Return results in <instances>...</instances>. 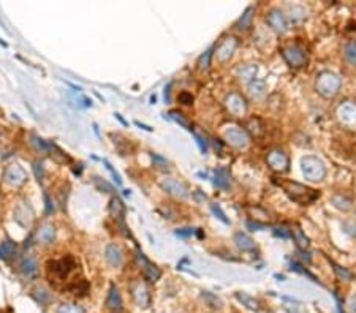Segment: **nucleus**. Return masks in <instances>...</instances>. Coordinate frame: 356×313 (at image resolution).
<instances>
[{
  "label": "nucleus",
  "instance_id": "6",
  "mask_svg": "<svg viewBox=\"0 0 356 313\" xmlns=\"http://www.w3.org/2000/svg\"><path fill=\"white\" fill-rule=\"evenodd\" d=\"M283 57H285V60H287V62H288L291 67H294V68L302 67V65L306 64V59H307L302 47L296 46V44H294V46L285 47V49H283Z\"/></svg>",
  "mask_w": 356,
  "mask_h": 313
},
{
  "label": "nucleus",
  "instance_id": "1",
  "mask_svg": "<svg viewBox=\"0 0 356 313\" xmlns=\"http://www.w3.org/2000/svg\"><path fill=\"white\" fill-rule=\"evenodd\" d=\"M279 185L285 190V193H287L294 202H299V204H309L318 198V193L315 190L309 188L302 184H298V182H291V180H280Z\"/></svg>",
  "mask_w": 356,
  "mask_h": 313
},
{
  "label": "nucleus",
  "instance_id": "31",
  "mask_svg": "<svg viewBox=\"0 0 356 313\" xmlns=\"http://www.w3.org/2000/svg\"><path fill=\"white\" fill-rule=\"evenodd\" d=\"M111 211H113V214L117 217V219L122 220V217H124V206H122L121 199H117V198L113 199V202H111Z\"/></svg>",
  "mask_w": 356,
  "mask_h": 313
},
{
  "label": "nucleus",
  "instance_id": "12",
  "mask_svg": "<svg viewBox=\"0 0 356 313\" xmlns=\"http://www.w3.org/2000/svg\"><path fill=\"white\" fill-rule=\"evenodd\" d=\"M237 46L236 38L230 37V38H225L219 46H217V60L222 64H225L227 60H230V57L233 56L234 49Z\"/></svg>",
  "mask_w": 356,
  "mask_h": 313
},
{
  "label": "nucleus",
  "instance_id": "22",
  "mask_svg": "<svg viewBox=\"0 0 356 313\" xmlns=\"http://www.w3.org/2000/svg\"><path fill=\"white\" fill-rule=\"evenodd\" d=\"M21 271H22V274H24V275L27 277V279H32V277L37 275L38 264H37V261H35L33 258L27 256L26 259L22 261V264H21Z\"/></svg>",
  "mask_w": 356,
  "mask_h": 313
},
{
  "label": "nucleus",
  "instance_id": "42",
  "mask_svg": "<svg viewBox=\"0 0 356 313\" xmlns=\"http://www.w3.org/2000/svg\"><path fill=\"white\" fill-rule=\"evenodd\" d=\"M176 234H177V236H182V237L192 236V234H193V230H192V228H182V230H177Z\"/></svg>",
  "mask_w": 356,
  "mask_h": 313
},
{
  "label": "nucleus",
  "instance_id": "13",
  "mask_svg": "<svg viewBox=\"0 0 356 313\" xmlns=\"http://www.w3.org/2000/svg\"><path fill=\"white\" fill-rule=\"evenodd\" d=\"M138 261L141 264V268H142V274H144V277L149 280V282H157L159 280V277H160V271L154 266V264L141 253H138Z\"/></svg>",
  "mask_w": 356,
  "mask_h": 313
},
{
  "label": "nucleus",
  "instance_id": "7",
  "mask_svg": "<svg viewBox=\"0 0 356 313\" xmlns=\"http://www.w3.org/2000/svg\"><path fill=\"white\" fill-rule=\"evenodd\" d=\"M73 268H75L73 259H70V258L56 259L49 263V275L53 274L54 277H59V279H65Z\"/></svg>",
  "mask_w": 356,
  "mask_h": 313
},
{
  "label": "nucleus",
  "instance_id": "34",
  "mask_svg": "<svg viewBox=\"0 0 356 313\" xmlns=\"http://www.w3.org/2000/svg\"><path fill=\"white\" fill-rule=\"evenodd\" d=\"M211 56H212V51H206L203 56H201L199 62H198V65H199V70H208V68H209Z\"/></svg>",
  "mask_w": 356,
  "mask_h": 313
},
{
  "label": "nucleus",
  "instance_id": "17",
  "mask_svg": "<svg viewBox=\"0 0 356 313\" xmlns=\"http://www.w3.org/2000/svg\"><path fill=\"white\" fill-rule=\"evenodd\" d=\"M106 261H108L111 266H121L122 261H124V255H122V250L119 248L117 245L111 244L106 247Z\"/></svg>",
  "mask_w": 356,
  "mask_h": 313
},
{
  "label": "nucleus",
  "instance_id": "23",
  "mask_svg": "<svg viewBox=\"0 0 356 313\" xmlns=\"http://www.w3.org/2000/svg\"><path fill=\"white\" fill-rule=\"evenodd\" d=\"M54 236H56V231H54V228L51 225L41 226L38 230V233H37V239L43 244H51L54 240Z\"/></svg>",
  "mask_w": 356,
  "mask_h": 313
},
{
  "label": "nucleus",
  "instance_id": "45",
  "mask_svg": "<svg viewBox=\"0 0 356 313\" xmlns=\"http://www.w3.org/2000/svg\"><path fill=\"white\" fill-rule=\"evenodd\" d=\"M44 199H46V212H47V214H51V212L54 211V207H53L51 199H49V196H47V193L44 195Z\"/></svg>",
  "mask_w": 356,
  "mask_h": 313
},
{
  "label": "nucleus",
  "instance_id": "27",
  "mask_svg": "<svg viewBox=\"0 0 356 313\" xmlns=\"http://www.w3.org/2000/svg\"><path fill=\"white\" fill-rule=\"evenodd\" d=\"M15 242H11V240H4L2 244H0V258L2 259H8L11 255L15 253Z\"/></svg>",
  "mask_w": 356,
  "mask_h": 313
},
{
  "label": "nucleus",
  "instance_id": "20",
  "mask_svg": "<svg viewBox=\"0 0 356 313\" xmlns=\"http://www.w3.org/2000/svg\"><path fill=\"white\" fill-rule=\"evenodd\" d=\"M234 240H236V245L239 247L242 251H252V250H255V242L252 240V237H248L244 233H236Z\"/></svg>",
  "mask_w": 356,
  "mask_h": 313
},
{
  "label": "nucleus",
  "instance_id": "2",
  "mask_svg": "<svg viewBox=\"0 0 356 313\" xmlns=\"http://www.w3.org/2000/svg\"><path fill=\"white\" fill-rule=\"evenodd\" d=\"M342 81L337 75L331 73V71H323L317 76V82H315V89L317 92L322 95L325 98H331L340 90Z\"/></svg>",
  "mask_w": 356,
  "mask_h": 313
},
{
  "label": "nucleus",
  "instance_id": "37",
  "mask_svg": "<svg viewBox=\"0 0 356 313\" xmlns=\"http://www.w3.org/2000/svg\"><path fill=\"white\" fill-rule=\"evenodd\" d=\"M343 230L350 233L351 236H356V222H345L343 223Z\"/></svg>",
  "mask_w": 356,
  "mask_h": 313
},
{
  "label": "nucleus",
  "instance_id": "16",
  "mask_svg": "<svg viewBox=\"0 0 356 313\" xmlns=\"http://www.w3.org/2000/svg\"><path fill=\"white\" fill-rule=\"evenodd\" d=\"M106 307L114 313H121V310H122V299H121V294H119L117 288L114 285L111 286L108 299H106Z\"/></svg>",
  "mask_w": 356,
  "mask_h": 313
},
{
  "label": "nucleus",
  "instance_id": "28",
  "mask_svg": "<svg viewBox=\"0 0 356 313\" xmlns=\"http://www.w3.org/2000/svg\"><path fill=\"white\" fill-rule=\"evenodd\" d=\"M293 237H294L296 244H298V247H299L301 250L307 248L309 240H307V237L304 236V233L301 231V228H299V226H294V228H293Z\"/></svg>",
  "mask_w": 356,
  "mask_h": 313
},
{
  "label": "nucleus",
  "instance_id": "32",
  "mask_svg": "<svg viewBox=\"0 0 356 313\" xmlns=\"http://www.w3.org/2000/svg\"><path fill=\"white\" fill-rule=\"evenodd\" d=\"M57 313H84V310L73 304H62L57 308Z\"/></svg>",
  "mask_w": 356,
  "mask_h": 313
},
{
  "label": "nucleus",
  "instance_id": "11",
  "mask_svg": "<svg viewBox=\"0 0 356 313\" xmlns=\"http://www.w3.org/2000/svg\"><path fill=\"white\" fill-rule=\"evenodd\" d=\"M337 117L340 120V124L347 125V127H356V105L345 103V105L339 106Z\"/></svg>",
  "mask_w": 356,
  "mask_h": 313
},
{
  "label": "nucleus",
  "instance_id": "21",
  "mask_svg": "<svg viewBox=\"0 0 356 313\" xmlns=\"http://www.w3.org/2000/svg\"><path fill=\"white\" fill-rule=\"evenodd\" d=\"M331 202L334 204V206L337 207V209H340V211H350L351 207H353V201H351V198H348L347 195H343V193H337V195H334L331 198Z\"/></svg>",
  "mask_w": 356,
  "mask_h": 313
},
{
  "label": "nucleus",
  "instance_id": "46",
  "mask_svg": "<svg viewBox=\"0 0 356 313\" xmlns=\"http://www.w3.org/2000/svg\"><path fill=\"white\" fill-rule=\"evenodd\" d=\"M196 136V139H198V144H199V147H201V150H206V141L203 139V138H201V136H198V135H195Z\"/></svg>",
  "mask_w": 356,
  "mask_h": 313
},
{
  "label": "nucleus",
  "instance_id": "9",
  "mask_svg": "<svg viewBox=\"0 0 356 313\" xmlns=\"http://www.w3.org/2000/svg\"><path fill=\"white\" fill-rule=\"evenodd\" d=\"M266 162L269 165L271 170H274V171H285L288 168L290 165V160H288V156L285 155L282 150H272L268 153L266 156Z\"/></svg>",
  "mask_w": 356,
  "mask_h": 313
},
{
  "label": "nucleus",
  "instance_id": "40",
  "mask_svg": "<svg viewBox=\"0 0 356 313\" xmlns=\"http://www.w3.org/2000/svg\"><path fill=\"white\" fill-rule=\"evenodd\" d=\"M152 160L157 163L159 168H166V166H168V162H166L165 159H162V156H159V155H152Z\"/></svg>",
  "mask_w": 356,
  "mask_h": 313
},
{
  "label": "nucleus",
  "instance_id": "15",
  "mask_svg": "<svg viewBox=\"0 0 356 313\" xmlns=\"http://www.w3.org/2000/svg\"><path fill=\"white\" fill-rule=\"evenodd\" d=\"M15 219L22 226L30 225V222H32V211H30V207L27 206L26 202L18 204V207L15 209Z\"/></svg>",
  "mask_w": 356,
  "mask_h": 313
},
{
  "label": "nucleus",
  "instance_id": "36",
  "mask_svg": "<svg viewBox=\"0 0 356 313\" xmlns=\"http://www.w3.org/2000/svg\"><path fill=\"white\" fill-rule=\"evenodd\" d=\"M237 299L242 300V302H245V304H247V307H250V308H253V310H257V308H258L257 300L250 299V297L245 296V294H237Z\"/></svg>",
  "mask_w": 356,
  "mask_h": 313
},
{
  "label": "nucleus",
  "instance_id": "26",
  "mask_svg": "<svg viewBox=\"0 0 356 313\" xmlns=\"http://www.w3.org/2000/svg\"><path fill=\"white\" fill-rule=\"evenodd\" d=\"M331 264H332V269H334V272H336V275L339 277V279H342V280H353L354 279V274L350 269L339 266V264H336L334 261H331Z\"/></svg>",
  "mask_w": 356,
  "mask_h": 313
},
{
  "label": "nucleus",
  "instance_id": "29",
  "mask_svg": "<svg viewBox=\"0 0 356 313\" xmlns=\"http://www.w3.org/2000/svg\"><path fill=\"white\" fill-rule=\"evenodd\" d=\"M257 75V67L255 65H250V67H242L239 70V79L244 81V82H248L252 81Z\"/></svg>",
  "mask_w": 356,
  "mask_h": 313
},
{
  "label": "nucleus",
  "instance_id": "24",
  "mask_svg": "<svg viewBox=\"0 0 356 313\" xmlns=\"http://www.w3.org/2000/svg\"><path fill=\"white\" fill-rule=\"evenodd\" d=\"M343 57L348 64L356 65V40H351L343 46Z\"/></svg>",
  "mask_w": 356,
  "mask_h": 313
},
{
  "label": "nucleus",
  "instance_id": "38",
  "mask_svg": "<svg viewBox=\"0 0 356 313\" xmlns=\"http://www.w3.org/2000/svg\"><path fill=\"white\" fill-rule=\"evenodd\" d=\"M179 101L182 103V105H192L193 103V97L190 93H187V92H182L181 95H179Z\"/></svg>",
  "mask_w": 356,
  "mask_h": 313
},
{
  "label": "nucleus",
  "instance_id": "3",
  "mask_svg": "<svg viewBox=\"0 0 356 313\" xmlns=\"http://www.w3.org/2000/svg\"><path fill=\"white\" fill-rule=\"evenodd\" d=\"M301 170L306 179L312 180V182H320L326 176V168L322 160H318L317 156H304L301 160Z\"/></svg>",
  "mask_w": 356,
  "mask_h": 313
},
{
  "label": "nucleus",
  "instance_id": "43",
  "mask_svg": "<svg viewBox=\"0 0 356 313\" xmlns=\"http://www.w3.org/2000/svg\"><path fill=\"white\" fill-rule=\"evenodd\" d=\"M274 234H276V236H280V237H285V239L290 237V233H288V231H285V228H276V230H274Z\"/></svg>",
  "mask_w": 356,
  "mask_h": 313
},
{
  "label": "nucleus",
  "instance_id": "41",
  "mask_svg": "<svg viewBox=\"0 0 356 313\" xmlns=\"http://www.w3.org/2000/svg\"><path fill=\"white\" fill-rule=\"evenodd\" d=\"M247 228H250L252 231H258V230H265V225L261 223H253V222H247Z\"/></svg>",
  "mask_w": 356,
  "mask_h": 313
},
{
  "label": "nucleus",
  "instance_id": "5",
  "mask_svg": "<svg viewBox=\"0 0 356 313\" xmlns=\"http://www.w3.org/2000/svg\"><path fill=\"white\" fill-rule=\"evenodd\" d=\"M225 139L236 149H245L248 144V135L242 128H237V127H231L225 131Z\"/></svg>",
  "mask_w": 356,
  "mask_h": 313
},
{
  "label": "nucleus",
  "instance_id": "10",
  "mask_svg": "<svg viewBox=\"0 0 356 313\" xmlns=\"http://www.w3.org/2000/svg\"><path fill=\"white\" fill-rule=\"evenodd\" d=\"M162 187L168 191L170 195L176 196V198H181V199H185L188 196V190L187 187L179 182V180H176L173 177H168V179H165L163 182H162Z\"/></svg>",
  "mask_w": 356,
  "mask_h": 313
},
{
  "label": "nucleus",
  "instance_id": "33",
  "mask_svg": "<svg viewBox=\"0 0 356 313\" xmlns=\"http://www.w3.org/2000/svg\"><path fill=\"white\" fill-rule=\"evenodd\" d=\"M170 116H171V119H174V120H176L177 124H181L184 128H187V130H192V128H190V124H188L187 120L182 117V114H181V113H177V111H171V113H170Z\"/></svg>",
  "mask_w": 356,
  "mask_h": 313
},
{
  "label": "nucleus",
  "instance_id": "4",
  "mask_svg": "<svg viewBox=\"0 0 356 313\" xmlns=\"http://www.w3.org/2000/svg\"><path fill=\"white\" fill-rule=\"evenodd\" d=\"M225 106H227V110L231 116H236V117H242L247 111V105H245V100L241 97L239 93H230L227 98H225Z\"/></svg>",
  "mask_w": 356,
  "mask_h": 313
},
{
  "label": "nucleus",
  "instance_id": "8",
  "mask_svg": "<svg viewBox=\"0 0 356 313\" xmlns=\"http://www.w3.org/2000/svg\"><path fill=\"white\" fill-rule=\"evenodd\" d=\"M266 21L272 27V30H276L277 33H285L288 30V21L280 10H271L268 13Z\"/></svg>",
  "mask_w": 356,
  "mask_h": 313
},
{
  "label": "nucleus",
  "instance_id": "30",
  "mask_svg": "<svg viewBox=\"0 0 356 313\" xmlns=\"http://www.w3.org/2000/svg\"><path fill=\"white\" fill-rule=\"evenodd\" d=\"M265 90H266L265 82H261V81H257L255 84H252V86H250V95H252V97H255V98L263 97Z\"/></svg>",
  "mask_w": 356,
  "mask_h": 313
},
{
  "label": "nucleus",
  "instance_id": "19",
  "mask_svg": "<svg viewBox=\"0 0 356 313\" xmlns=\"http://www.w3.org/2000/svg\"><path fill=\"white\" fill-rule=\"evenodd\" d=\"M133 299L135 302L139 305V307H147L149 302H150V297H149V293L147 290L142 285H136L133 288Z\"/></svg>",
  "mask_w": 356,
  "mask_h": 313
},
{
  "label": "nucleus",
  "instance_id": "14",
  "mask_svg": "<svg viewBox=\"0 0 356 313\" xmlns=\"http://www.w3.org/2000/svg\"><path fill=\"white\" fill-rule=\"evenodd\" d=\"M5 179H7V182L11 184V185H21V184L26 182L27 176H26V171H24L21 166L13 165V166H10L8 170H7Z\"/></svg>",
  "mask_w": 356,
  "mask_h": 313
},
{
  "label": "nucleus",
  "instance_id": "44",
  "mask_svg": "<svg viewBox=\"0 0 356 313\" xmlns=\"http://www.w3.org/2000/svg\"><path fill=\"white\" fill-rule=\"evenodd\" d=\"M105 165H106V168H108V170L111 171V174L114 176V179H116V182H117V184H121V177H119V174H117V173H116V171L113 170V168H111V165H110L108 162H105Z\"/></svg>",
  "mask_w": 356,
  "mask_h": 313
},
{
  "label": "nucleus",
  "instance_id": "18",
  "mask_svg": "<svg viewBox=\"0 0 356 313\" xmlns=\"http://www.w3.org/2000/svg\"><path fill=\"white\" fill-rule=\"evenodd\" d=\"M214 184H216L219 188L228 190L231 185L230 173L225 170V168H219V170H216V173H214Z\"/></svg>",
  "mask_w": 356,
  "mask_h": 313
},
{
  "label": "nucleus",
  "instance_id": "25",
  "mask_svg": "<svg viewBox=\"0 0 356 313\" xmlns=\"http://www.w3.org/2000/svg\"><path fill=\"white\" fill-rule=\"evenodd\" d=\"M252 18H253V8H247L245 13L239 18V21L236 22V29H239V30L247 29L248 26H250Z\"/></svg>",
  "mask_w": 356,
  "mask_h": 313
},
{
  "label": "nucleus",
  "instance_id": "35",
  "mask_svg": "<svg viewBox=\"0 0 356 313\" xmlns=\"http://www.w3.org/2000/svg\"><path fill=\"white\" fill-rule=\"evenodd\" d=\"M211 209H212V212H214V214H216V215H217V219H219V220H222L223 223H228V219H227V215H225V212H223V211L220 209V206H219V204H217V202H214V204H212V206H211Z\"/></svg>",
  "mask_w": 356,
  "mask_h": 313
},
{
  "label": "nucleus",
  "instance_id": "39",
  "mask_svg": "<svg viewBox=\"0 0 356 313\" xmlns=\"http://www.w3.org/2000/svg\"><path fill=\"white\" fill-rule=\"evenodd\" d=\"M33 170H35V176H37V179L41 180V179H43V174H44V173H43V165H41V163H35V165H33Z\"/></svg>",
  "mask_w": 356,
  "mask_h": 313
}]
</instances>
